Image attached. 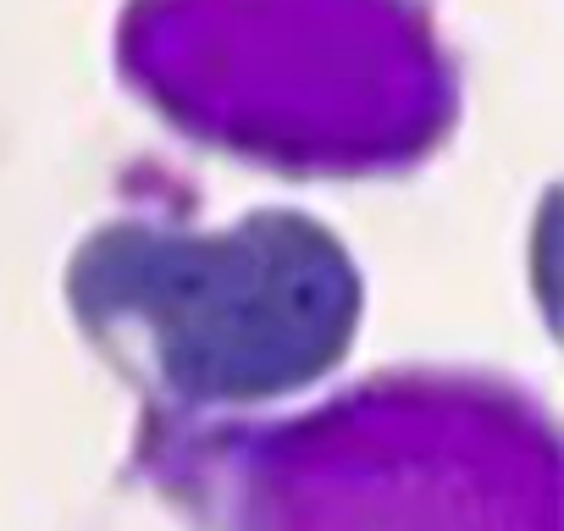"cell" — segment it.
Returning a JSON list of instances; mask_svg holds the SVG:
<instances>
[{
	"label": "cell",
	"instance_id": "obj_1",
	"mask_svg": "<svg viewBox=\"0 0 564 531\" xmlns=\"http://www.w3.org/2000/svg\"><path fill=\"white\" fill-rule=\"evenodd\" d=\"M84 327L188 404H265L322 382L355 344L360 272L300 210H254L227 232L100 227L67 272Z\"/></svg>",
	"mask_w": 564,
	"mask_h": 531
}]
</instances>
